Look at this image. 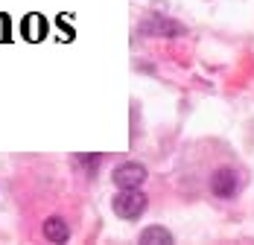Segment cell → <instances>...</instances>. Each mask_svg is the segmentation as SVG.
<instances>
[{
  "label": "cell",
  "mask_w": 254,
  "mask_h": 245,
  "mask_svg": "<svg viewBox=\"0 0 254 245\" xmlns=\"http://www.w3.org/2000/svg\"><path fill=\"white\" fill-rule=\"evenodd\" d=\"M41 234H44V240H50V243H67V240H70V225L62 219V216H50V219L44 222Z\"/></svg>",
  "instance_id": "5b68a950"
},
{
  "label": "cell",
  "mask_w": 254,
  "mask_h": 245,
  "mask_svg": "<svg viewBox=\"0 0 254 245\" xmlns=\"http://www.w3.org/2000/svg\"><path fill=\"white\" fill-rule=\"evenodd\" d=\"M146 167L143 164H134V161H128L123 167H117L114 170V184L123 190V187H143V181H146Z\"/></svg>",
  "instance_id": "277c9868"
},
{
  "label": "cell",
  "mask_w": 254,
  "mask_h": 245,
  "mask_svg": "<svg viewBox=\"0 0 254 245\" xmlns=\"http://www.w3.org/2000/svg\"><path fill=\"white\" fill-rule=\"evenodd\" d=\"M140 243L167 245V243H173V234H170L167 228H161V225H152V228H143V231H140Z\"/></svg>",
  "instance_id": "8992f818"
},
{
  "label": "cell",
  "mask_w": 254,
  "mask_h": 245,
  "mask_svg": "<svg viewBox=\"0 0 254 245\" xmlns=\"http://www.w3.org/2000/svg\"><path fill=\"white\" fill-rule=\"evenodd\" d=\"M73 161H76V164H82L85 170H97V167H100V161H102V155L91 152V155H76Z\"/></svg>",
  "instance_id": "52a82bcc"
},
{
  "label": "cell",
  "mask_w": 254,
  "mask_h": 245,
  "mask_svg": "<svg viewBox=\"0 0 254 245\" xmlns=\"http://www.w3.org/2000/svg\"><path fill=\"white\" fill-rule=\"evenodd\" d=\"M210 193L216 198H234L240 193V172L234 167H219L210 175Z\"/></svg>",
  "instance_id": "7a4b0ae2"
},
{
  "label": "cell",
  "mask_w": 254,
  "mask_h": 245,
  "mask_svg": "<svg viewBox=\"0 0 254 245\" xmlns=\"http://www.w3.org/2000/svg\"><path fill=\"white\" fill-rule=\"evenodd\" d=\"M140 32L143 35H158V38H178V35H184V24H178L167 15H149L140 24Z\"/></svg>",
  "instance_id": "3957f363"
},
{
  "label": "cell",
  "mask_w": 254,
  "mask_h": 245,
  "mask_svg": "<svg viewBox=\"0 0 254 245\" xmlns=\"http://www.w3.org/2000/svg\"><path fill=\"white\" fill-rule=\"evenodd\" d=\"M111 207H114V213H117L120 219H137V216L146 213L149 198H146V193H140V187H123V190L114 196Z\"/></svg>",
  "instance_id": "6da1fadb"
}]
</instances>
